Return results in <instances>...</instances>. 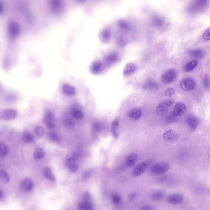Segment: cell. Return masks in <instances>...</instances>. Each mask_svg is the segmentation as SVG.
Returning <instances> with one entry per match:
<instances>
[{"label": "cell", "mask_w": 210, "mask_h": 210, "mask_svg": "<svg viewBox=\"0 0 210 210\" xmlns=\"http://www.w3.org/2000/svg\"><path fill=\"white\" fill-rule=\"evenodd\" d=\"M174 101L172 99H167L160 103L157 107L156 113L159 116H163L168 113L169 108L172 106Z\"/></svg>", "instance_id": "6da1fadb"}, {"label": "cell", "mask_w": 210, "mask_h": 210, "mask_svg": "<svg viewBox=\"0 0 210 210\" xmlns=\"http://www.w3.org/2000/svg\"><path fill=\"white\" fill-rule=\"evenodd\" d=\"M170 169V165L167 162H160L154 165L151 168V171L155 175L165 173Z\"/></svg>", "instance_id": "7a4b0ae2"}, {"label": "cell", "mask_w": 210, "mask_h": 210, "mask_svg": "<svg viewBox=\"0 0 210 210\" xmlns=\"http://www.w3.org/2000/svg\"><path fill=\"white\" fill-rule=\"evenodd\" d=\"M7 27L8 33L11 37H16L20 33V26L15 20H10L8 23Z\"/></svg>", "instance_id": "3957f363"}, {"label": "cell", "mask_w": 210, "mask_h": 210, "mask_svg": "<svg viewBox=\"0 0 210 210\" xmlns=\"http://www.w3.org/2000/svg\"><path fill=\"white\" fill-rule=\"evenodd\" d=\"M50 8L53 13L56 14L61 13L64 11V5L60 0H51L49 2Z\"/></svg>", "instance_id": "277c9868"}, {"label": "cell", "mask_w": 210, "mask_h": 210, "mask_svg": "<svg viewBox=\"0 0 210 210\" xmlns=\"http://www.w3.org/2000/svg\"><path fill=\"white\" fill-rule=\"evenodd\" d=\"M177 72L174 69L166 71L161 76V80L165 84H170L173 82L177 77Z\"/></svg>", "instance_id": "5b68a950"}, {"label": "cell", "mask_w": 210, "mask_h": 210, "mask_svg": "<svg viewBox=\"0 0 210 210\" xmlns=\"http://www.w3.org/2000/svg\"><path fill=\"white\" fill-rule=\"evenodd\" d=\"M196 84L193 79L186 78L184 79L180 83V87L184 91H191L196 87Z\"/></svg>", "instance_id": "8992f818"}, {"label": "cell", "mask_w": 210, "mask_h": 210, "mask_svg": "<svg viewBox=\"0 0 210 210\" xmlns=\"http://www.w3.org/2000/svg\"><path fill=\"white\" fill-rule=\"evenodd\" d=\"M163 138L164 141L168 143H174L178 141L179 135L172 130H168L164 134Z\"/></svg>", "instance_id": "52a82bcc"}, {"label": "cell", "mask_w": 210, "mask_h": 210, "mask_svg": "<svg viewBox=\"0 0 210 210\" xmlns=\"http://www.w3.org/2000/svg\"><path fill=\"white\" fill-rule=\"evenodd\" d=\"M167 200L169 204L172 205H178L183 202L184 197L179 194H170L167 197Z\"/></svg>", "instance_id": "ba28073f"}, {"label": "cell", "mask_w": 210, "mask_h": 210, "mask_svg": "<svg viewBox=\"0 0 210 210\" xmlns=\"http://www.w3.org/2000/svg\"><path fill=\"white\" fill-rule=\"evenodd\" d=\"M17 112L14 110L8 109L2 112L0 114V118L3 120H11L17 117Z\"/></svg>", "instance_id": "9c48e42d"}, {"label": "cell", "mask_w": 210, "mask_h": 210, "mask_svg": "<svg viewBox=\"0 0 210 210\" xmlns=\"http://www.w3.org/2000/svg\"><path fill=\"white\" fill-rule=\"evenodd\" d=\"M186 105L182 103H178L175 106L174 108L172 114L174 116L179 117L183 116L186 112Z\"/></svg>", "instance_id": "30bf717a"}, {"label": "cell", "mask_w": 210, "mask_h": 210, "mask_svg": "<svg viewBox=\"0 0 210 210\" xmlns=\"http://www.w3.org/2000/svg\"><path fill=\"white\" fill-rule=\"evenodd\" d=\"M33 184L30 179H23L20 184V189L23 191L29 192L31 191L33 188Z\"/></svg>", "instance_id": "8fae6325"}, {"label": "cell", "mask_w": 210, "mask_h": 210, "mask_svg": "<svg viewBox=\"0 0 210 210\" xmlns=\"http://www.w3.org/2000/svg\"><path fill=\"white\" fill-rule=\"evenodd\" d=\"M136 69V65L134 63H128L124 67L122 74L124 76H128L131 75L135 72Z\"/></svg>", "instance_id": "7c38bea8"}, {"label": "cell", "mask_w": 210, "mask_h": 210, "mask_svg": "<svg viewBox=\"0 0 210 210\" xmlns=\"http://www.w3.org/2000/svg\"><path fill=\"white\" fill-rule=\"evenodd\" d=\"M101 67H102V63L100 60H96L94 61L90 65V71L93 74H98L101 71Z\"/></svg>", "instance_id": "4fadbf2b"}, {"label": "cell", "mask_w": 210, "mask_h": 210, "mask_svg": "<svg viewBox=\"0 0 210 210\" xmlns=\"http://www.w3.org/2000/svg\"><path fill=\"white\" fill-rule=\"evenodd\" d=\"M62 90L64 93L68 96L74 95L76 93L75 88L68 83H65L62 86Z\"/></svg>", "instance_id": "5bb4252c"}, {"label": "cell", "mask_w": 210, "mask_h": 210, "mask_svg": "<svg viewBox=\"0 0 210 210\" xmlns=\"http://www.w3.org/2000/svg\"><path fill=\"white\" fill-rule=\"evenodd\" d=\"M147 167V166L145 162H141L134 168L133 171V174L136 177L141 175L146 170Z\"/></svg>", "instance_id": "9a60e30c"}, {"label": "cell", "mask_w": 210, "mask_h": 210, "mask_svg": "<svg viewBox=\"0 0 210 210\" xmlns=\"http://www.w3.org/2000/svg\"><path fill=\"white\" fill-rule=\"evenodd\" d=\"M187 122L191 130L193 131L196 129L198 125V121L195 116L190 115L187 117Z\"/></svg>", "instance_id": "2e32d148"}, {"label": "cell", "mask_w": 210, "mask_h": 210, "mask_svg": "<svg viewBox=\"0 0 210 210\" xmlns=\"http://www.w3.org/2000/svg\"><path fill=\"white\" fill-rule=\"evenodd\" d=\"M142 111L140 108H135L131 110L128 114V117L134 120H137L140 118Z\"/></svg>", "instance_id": "e0dca14e"}, {"label": "cell", "mask_w": 210, "mask_h": 210, "mask_svg": "<svg viewBox=\"0 0 210 210\" xmlns=\"http://www.w3.org/2000/svg\"><path fill=\"white\" fill-rule=\"evenodd\" d=\"M165 194L164 192L163 191L161 190H156L153 191V192L151 193L150 197L152 198V200L154 201L161 200L164 197Z\"/></svg>", "instance_id": "ac0fdd59"}, {"label": "cell", "mask_w": 210, "mask_h": 210, "mask_svg": "<svg viewBox=\"0 0 210 210\" xmlns=\"http://www.w3.org/2000/svg\"><path fill=\"white\" fill-rule=\"evenodd\" d=\"M138 159V155L135 153H131L127 157L126 160V164L129 168H131L135 165V162Z\"/></svg>", "instance_id": "d6986e66"}, {"label": "cell", "mask_w": 210, "mask_h": 210, "mask_svg": "<svg viewBox=\"0 0 210 210\" xmlns=\"http://www.w3.org/2000/svg\"><path fill=\"white\" fill-rule=\"evenodd\" d=\"M79 210H94V206L92 202L82 201L79 204Z\"/></svg>", "instance_id": "ffe728a7"}, {"label": "cell", "mask_w": 210, "mask_h": 210, "mask_svg": "<svg viewBox=\"0 0 210 210\" xmlns=\"http://www.w3.org/2000/svg\"><path fill=\"white\" fill-rule=\"evenodd\" d=\"M198 62L197 60H192L186 63L184 67V71L185 72H190L193 70L197 67Z\"/></svg>", "instance_id": "44dd1931"}, {"label": "cell", "mask_w": 210, "mask_h": 210, "mask_svg": "<svg viewBox=\"0 0 210 210\" xmlns=\"http://www.w3.org/2000/svg\"><path fill=\"white\" fill-rule=\"evenodd\" d=\"M111 32L109 29H105L101 32L100 34V39L103 42H107L110 38Z\"/></svg>", "instance_id": "7402d4cb"}, {"label": "cell", "mask_w": 210, "mask_h": 210, "mask_svg": "<svg viewBox=\"0 0 210 210\" xmlns=\"http://www.w3.org/2000/svg\"><path fill=\"white\" fill-rule=\"evenodd\" d=\"M23 141L26 143H32L34 141V137L30 132L26 131L23 133L22 135Z\"/></svg>", "instance_id": "603a6c76"}, {"label": "cell", "mask_w": 210, "mask_h": 210, "mask_svg": "<svg viewBox=\"0 0 210 210\" xmlns=\"http://www.w3.org/2000/svg\"><path fill=\"white\" fill-rule=\"evenodd\" d=\"M79 156L77 153L75 152H71L68 153L66 156V162L73 163L76 162L78 160Z\"/></svg>", "instance_id": "cb8c5ba5"}, {"label": "cell", "mask_w": 210, "mask_h": 210, "mask_svg": "<svg viewBox=\"0 0 210 210\" xmlns=\"http://www.w3.org/2000/svg\"><path fill=\"white\" fill-rule=\"evenodd\" d=\"M54 114L51 110L47 108L45 110V116L43 119V122L44 123L46 122H54Z\"/></svg>", "instance_id": "d4e9b609"}, {"label": "cell", "mask_w": 210, "mask_h": 210, "mask_svg": "<svg viewBox=\"0 0 210 210\" xmlns=\"http://www.w3.org/2000/svg\"><path fill=\"white\" fill-rule=\"evenodd\" d=\"M71 114L72 117L77 119H80L84 117V114L82 110L77 108H74L72 109Z\"/></svg>", "instance_id": "484cf974"}, {"label": "cell", "mask_w": 210, "mask_h": 210, "mask_svg": "<svg viewBox=\"0 0 210 210\" xmlns=\"http://www.w3.org/2000/svg\"><path fill=\"white\" fill-rule=\"evenodd\" d=\"M45 151L42 148L38 147L35 150L34 158L36 160H39L43 159L45 156Z\"/></svg>", "instance_id": "4316f807"}, {"label": "cell", "mask_w": 210, "mask_h": 210, "mask_svg": "<svg viewBox=\"0 0 210 210\" xmlns=\"http://www.w3.org/2000/svg\"><path fill=\"white\" fill-rule=\"evenodd\" d=\"M44 175L45 178L48 180L54 181L55 180V177L53 174L52 171L50 168H46L43 170Z\"/></svg>", "instance_id": "83f0119b"}, {"label": "cell", "mask_w": 210, "mask_h": 210, "mask_svg": "<svg viewBox=\"0 0 210 210\" xmlns=\"http://www.w3.org/2000/svg\"><path fill=\"white\" fill-rule=\"evenodd\" d=\"M8 148L6 144L3 142L0 143V156L2 158L5 157L8 154Z\"/></svg>", "instance_id": "f1b7e54d"}, {"label": "cell", "mask_w": 210, "mask_h": 210, "mask_svg": "<svg viewBox=\"0 0 210 210\" xmlns=\"http://www.w3.org/2000/svg\"><path fill=\"white\" fill-rule=\"evenodd\" d=\"M48 138L49 141L53 143H57L60 140V138L58 134L56 132L51 131L48 134Z\"/></svg>", "instance_id": "f546056e"}, {"label": "cell", "mask_w": 210, "mask_h": 210, "mask_svg": "<svg viewBox=\"0 0 210 210\" xmlns=\"http://www.w3.org/2000/svg\"><path fill=\"white\" fill-rule=\"evenodd\" d=\"M64 125L65 127L68 129H73L75 126V122L71 118H66L64 122Z\"/></svg>", "instance_id": "4dcf8cb0"}, {"label": "cell", "mask_w": 210, "mask_h": 210, "mask_svg": "<svg viewBox=\"0 0 210 210\" xmlns=\"http://www.w3.org/2000/svg\"><path fill=\"white\" fill-rule=\"evenodd\" d=\"M190 54L193 57L195 58H201L204 56V52L201 50L196 49L191 51Z\"/></svg>", "instance_id": "1f68e13d"}, {"label": "cell", "mask_w": 210, "mask_h": 210, "mask_svg": "<svg viewBox=\"0 0 210 210\" xmlns=\"http://www.w3.org/2000/svg\"><path fill=\"white\" fill-rule=\"evenodd\" d=\"M0 178L2 181L5 184H8L10 180V178L8 173L3 170L0 172Z\"/></svg>", "instance_id": "d6a6232c"}, {"label": "cell", "mask_w": 210, "mask_h": 210, "mask_svg": "<svg viewBox=\"0 0 210 210\" xmlns=\"http://www.w3.org/2000/svg\"><path fill=\"white\" fill-rule=\"evenodd\" d=\"M66 165L68 169L72 172H76L78 169V165L76 163V162L70 163V162H66Z\"/></svg>", "instance_id": "836d02e7"}, {"label": "cell", "mask_w": 210, "mask_h": 210, "mask_svg": "<svg viewBox=\"0 0 210 210\" xmlns=\"http://www.w3.org/2000/svg\"><path fill=\"white\" fill-rule=\"evenodd\" d=\"M34 131L36 135L40 137L43 136L45 134V130L42 126H38L36 127Z\"/></svg>", "instance_id": "e575fe53"}, {"label": "cell", "mask_w": 210, "mask_h": 210, "mask_svg": "<svg viewBox=\"0 0 210 210\" xmlns=\"http://www.w3.org/2000/svg\"><path fill=\"white\" fill-rule=\"evenodd\" d=\"M112 201L115 205H117L120 204L121 198L118 194H114L112 197Z\"/></svg>", "instance_id": "d590c367"}, {"label": "cell", "mask_w": 210, "mask_h": 210, "mask_svg": "<svg viewBox=\"0 0 210 210\" xmlns=\"http://www.w3.org/2000/svg\"><path fill=\"white\" fill-rule=\"evenodd\" d=\"M175 92L176 91L174 88H168L165 91L164 94L165 96L170 97L173 96L175 94Z\"/></svg>", "instance_id": "8d00e7d4"}, {"label": "cell", "mask_w": 210, "mask_h": 210, "mask_svg": "<svg viewBox=\"0 0 210 210\" xmlns=\"http://www.w3.org/2000/svg\"><path fill=\"white\" fill-rule=\"evenodd\" d=\"M82 201L87 202H92L91 195L88 192H85L82 195Z\"/></svg>", "instance_id": "74e56055"}, {"label": "cell", "mask_w": 210, "mask_h": 210, "mask_svg": "<svg viewBox=\"0 0 210 210\" xmlns=\"http://www.w3.org/2000/svg\"><path fill=\"white\" fill-rule=\"evenodd\" d=\"M203 85L205 89H208L210 85V80L208 76L206 75L204 77Z\"/></svg>", "instance_id": "f35d334b"}, {"label": "cell", "mask_w": 210, "mask_h": 210, "mask_svg": "<svg viewBox=\"0 0 210 210\" xmlns=\"http://www.w3.org/2000/svg\"><path fill=\"white\" fill-rule=\"evenodd\" d=\"M139 195V193L137 192H133L131 193L129 195H128V198L129 201H134V200L136 199L137 197H138Z\"/></svg>", "instance_id": "ab89813d"}, {"label": "cell", "mask_w": 210, "mask_h": 210, "mask_svg": "<svg viewBox=\"0 0 210 210\" xmlns=\"http://www.w3.org/2000/svg\"><path fill=\"white\" fill-rule=\"evenodd\" d=\"M119 27L123 30H126L129 29V26L128 24L127 23L123 21H119Z\"/></svg>", "instance_id": "60d3db41"}, {"label": "cell", "mask_w": 210, "mask_h": 210, "mask_svg": "<svg viewBox=\"0 0 210 210\" xmlns=\"http://www.w3.org/2000/svg\"><path fill=\"white\" fill-rule=\"evenodd\" d=\"M119 126L118 120L117 119H115L112 124L111 133L116 132Z\"/></svg>", "instance_id": "b9f144b4"}, {"label": "cell", "mask_w": 210, "mask_h": 210, "mask_svg": "<svg viewBox=\"0 0 210 210\" xmlns=\"http://www.w3.org/2000/svg\"><path fill=\"white\" fill-rule=\"evenodd\" d=\"M202 36L203 39L205 40H210V28H208L204 32Z\"/></svg>", "instance_id": "7bdbcfd3"}, {"label": "cell", "mask_w": 210, "mask_h": 210, "mask_svg": "<svg viewBox=\"0 0 210 210\" xmlns=\"http://www.w3.org/2000/svg\"><path fill=\"white\" fill-rule=\"evenodd\" d=\"M117 55H116V54H112L108 56L107 60L108 61V62H109V63H113V62L116 61V59H117Z\"/></svg>", "instance_id": "ee69618b"}, {"label": "cell", "mask_w": 210, "mask_h": 210, "mask_svg": "<svg viewBox=\"0 0 210 210\" xmlns=\"http://www.w3.org/2000/svg\"><path fill=\"white\" fill-rule=\"evenodd\" d=\"M44 123H45L46 126H47V127L49 128V129H54V128H55V127H56L54 122H45Z\"/></svg>", "instance_id": "f6af8a7d"}, {"label": "cell", "mask_w": 210, "mask_h": 210, "mask_svg": "<svg viewBox=\"0 0 210 210\" xmlns=\"http://www.w3.org/2000/svg\"><path fill=\"white\" fill-rule=\"evenodd\" d=\"M140 210H154V208L150 205H144L142 206Z\"/></svg>", "instance_id": "bcb514c9"}, {"label": "cell", "mask_w": 210, "mask_h": 210, "mask_svg": "<svg viewBox=\"0 0 210 210\" xmlns=\"http://www.w3.org/2000/svg\"><path fill=\"white\" fill-rule=\"evenodd\" d=\"M117 43L119 44V45H121V46H124L126 45V41L125 40V39H124V38H119V39H117Z\"/></svg>", "instance_id": "7dc6e473"}, {"label": "cell", "mask_w": 210, "mask_h": 210, "mask_svg": "<svg viewBox=\"0 0 210 210\" xmlns=\"http://www.w3.org/2000/svg\"><path fill=\"white\" fill-rule=\"evenodd\" d=\"M12 133H13V132H12V131H11L9 133L8 136L7 138L8 141H10L12 139Z\"/></svg>", "instance_id": "c3c4849f"}, {"label": "cell", "mask_w": 210, "mask_h": 210, "mask_svg": "<svg viewBox=\"0 0 210 210\" xmlns=\"http://www.w3.org/2000/svg\"><path fill=\"white\" fill-rule=\"evenodd\" d=\"M113 136L115 138H117L118 137L119 135L118 133L117 132H114L113 133H112Z\"/></svg>", "instance_id": "681fc988"}, {"label": "cell", "mask_w": 210, "mask_h": 210, "mask_svg": "<svg viewBox=\"0 0 210 210\" xmlns=\"http://www.w3.org/2000/svg\"><path fill=\"white\" fill-rule=\"evenodd\" d=\"M3 197V192L2 190H0V199H2Z\"/></svg>", "instance_id": "f907efd6"}]
</instances>
